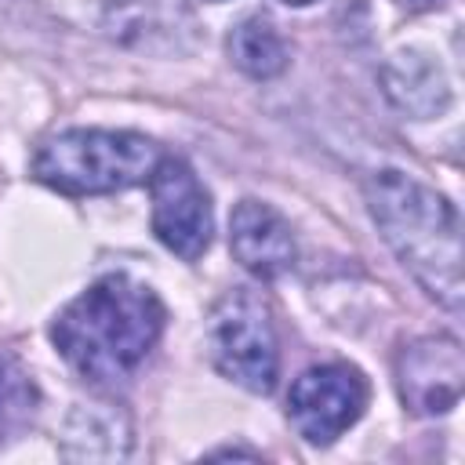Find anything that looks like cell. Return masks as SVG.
<instances>
[{
  "label": "cell",
  "mask_w": 465,
  "mask_h": 465,
  "mask_svg": "<svg viewBox=\"0 0 465 465\" xmlns=\"http://www.w3.org/2000/svg\"><path fill=\"white\" fill-rule=\"evenodd\" d=\"M385 91L400 109H407L418 120L443 113L450 102V87L440 65H432L418 51H403L385 65Z\"/></svg>",
  "instance_id": "cell-9"
},
{
  "label": "cell",
  "mask_w": 465,
  "mask_h": 465,
  "mask_svg": "<svg viewBox=\"0 0 465 465\" xmlns=\"http://www.w3.org/2000/svg\"><path fill=\"white\" fill-rule=\"evenodd\" d=\"M229 58L254 80H272L287 69V44L265 15H247L229 33Z\"/></svg>",
  "instance_id": "cell-11"
},
{
  "label": "cell",
  "mask_w": 465,
  "mask_h": 465,
  "mask_svg": "<svg viewBox=\"0 0 465 465\" xmlns=\"http://www.w3.org/2000/svg\"><path fill=\"white\" fill-rule=\"evenodd\" d=\"M211 363L247 392H272L280 374V341L269 305L251 291H229L207 316Z\"/></svg>",
  "instance_id": "cell-4"
},
{
  "label": "cell",
  "mask_w": 465,
  "mask_h": 465,
  "mask_svg": "<svg viewBox=\"0 0 465 465\" xmlns=\"http://www.w3.org/2000/svg\"><path fill=\"white\" fill-rule=\"evenodd\" d=\"M400 396L414 414H447L465 389L461 345L447 334H429L411 341L396 360Z\"/></svg>",
  "instance_id": "cell-7"
},
{
  "label": "cell",
  "mask_w": 465,
  "mask_h": 465,
  "mask_svg": "<svg viewBox=\"0 0 465 465\" xmlns=\"http://www.w3.org/2000/svg\"><path fill=\"white\" fill-rule=\"evenodd\" d=\"M62 447H65V458H76V461L124 458L131 447L127 418L120 411H109V407H76L65 421Z\"/></svg>",
  "instance_id": "cell-10"
},
{
  "label": "cell",
  "mask_w": 465,
  "mask_h": 465,
  "mask_svg": "<svg viewBox=\"0 0 465 465\" xmlns=\"http://www.w3.org/2000/svg\"><path fill=\"white\" fill-rule=\"evenodd\" d=\"M36 385L18 356L0 349V440L18 436L36 414Z\"/></svg>",
  "instance_id": "cell-12"
},
{
  "label": "cell",
  "mask_w": 465,
  "mask_h": 465,
  "mask_svg": "<svg viewBox=\"0 0 465 465\" xmlns=\"http://www.w3.org/2000/svg\"><path fill=\"white\" fill-rule=\"evenodd\" d=\"M367 207L385 243L411 276L450 312L461 309V222L458 211L429 185L403 171L367 178Z\"/></svg>",
  "instance_id": "cell-2"
},
{
  "label": "cell",
  "mask_w": 465,
  "mask_h": 465,
  "mask_svg": "<svg viewBox=\"0 0 465 465\" xmlns=\"http://www.w3.org/2000/svg\"><path fill=\"white\" fill-rule=\"evenodd\" d=\"M229 251L258 280H276L294 265V236L280 211L262 200H240L229 214Z\"/></svg>",
  "instance_id": "cell-8"
},
{
  "label": "cell",
  "mask_w": 465,
  "mask_h": 465,
  "mask_svg": "<svg viewBox=\"0 0 465 465\" xmlns=\"http://www.w3.org/2000/svg\"><path fill=\"white\" fill-rule=\"evenodd\" d=\"M367 407V381L349 363H320L294 378L287 392V418L309 443H334Z\"/></svg>",
  "instance_id": "cell-5"
},
{
  "label": "cell",
  "mask_w": 465,
  "mask_h": 465,
  "mask_svg": "<svg viewBox=\"0 0 465 465\" xmlns=\"http://www.w3.org/2000/svg\"><path fill=\"white\" fill-rule=\"evenodd\" d=\"M283 4H294V7H305V4H312V0H283Z\"/></svg>",
  "instance_id": "cell-13"
},
{
  "label": "cell",
  "mask_w": 465,
  "mask_h": 465,
  "mask_svg": "<svg viewBox=\"0 0 465 465\" xmlns=\"http://www.w3.org/2000/svg\"><path fill=\"white\" fill-rule=\"evenodd\" d=\"M160 145L138 131L73 127L47 138L33 156V174L65 196H102L149 182Z\"/></svg>",
  "instance_id": "cell-3"
},
{
  "label": "cell",
  "mask_w": 465,
  "mask_h": 465,
  "mask_svg": "<svg viewBox=\"0 0 465 465\" xmlns=\"http://www.w3.org/2000/svg\"><path fill=\"white\" fill-rule=\"evenodd\" d=\"M149 196H153V232L160 236V243L178 258L196 262L214 232L211 196L200 185L196 171L182 156H160V163L149 174Z\"/></svg>",
  "instance_id": "cell-6"
},
{
  "label": "cell",
  "mask_w": 465,
  "mask_h": 465,
  "mask_svg": "<svg viewBox=\"0 0 465 465\" xmlns=\"http://www.w3.org/2000/svg\"><path fill=\"white\" fill-rule=\"evenodd\" d=\"M163 331L160 298L131 276H102L73 298L51 323V341L65 363L94 385L131 378Z\"/></svg>",
  "instance_id": "cell-1"
}]
</instances>
